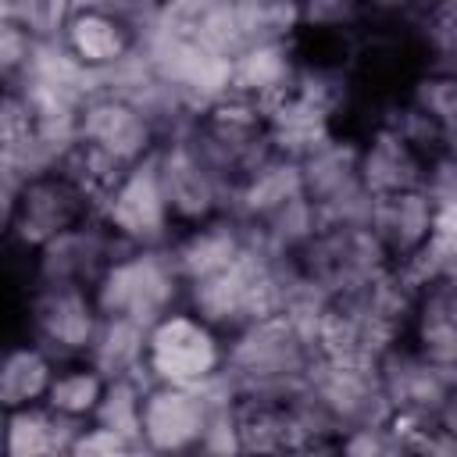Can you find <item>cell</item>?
<instances>
[{"label": "cell", "instance_id": "cell-1", "mask_svg": "<svg viewBox=\"0 0 457 457\" xmlns=\"http://www.w3.org/2000/svg\"><path fill=\"white\" fill-rule=\"evenodd\" d=\"M225 346V375L236 382L239 396L289 400L307 386V371L318 357L314 339L282 311L243 325Z\"/></svg>", "mask_w": 457, "mask_h": 457}, {"label": "cell", "instance_id": "cell-2", "mask_svg": "<svg viewBox=\"0 0 457 457\" xmlns=\"http://www.w3.org/2000/svg\"><path fill=\"white\" fill-rule=\"evenodd\" d=\"M100 314L132 318L154 325L168 311L186 303V282L168 253V246H129L93 286Z\"/></svg>", "mask_w": 457, "mask_h": 457}, {"label": "cell", "instance_id": "cell-3", "mask_svg": "<svg viewBox=\"0 0 457 457\" xmlns=\"http://www.w3.org/2000/svg\"><path fill=\"white\" fill-rule=\"evenodd\" d=\"M96 218V204L61 168L25 179L14 196L4 200V225L14 253H36L46 239Z\"/></svg>", "mask_w": 457, "mask_h": 457}, {"label": "cell", "instance_id": "cell-4", "mask_svg": "<svg viewBox=\"0 0 457 457\" xmlns=\"http://www.w3.org/2000/svg\"><path fill=\"white\" fill-rule=\"evenodd\" d=\"M228 339L193 307H175L150 325L146 375L168 386H207L225 371Z\"/></svg>", "mask_w": 457, "mask_h": 457}, {"label": "cell", "instance_id": "cell-5", "mask_svg": "<svg viewBox=\"0 0 457 457\" xmlns=\"http://www.w3.org/2000/svg\"><path fill=\"white\" fill-rule=\"evenodd\" d=\"M154 164L175 214V225H196L214 214H232V179L204 154L189 129L168 136L154 150Z\"/></svg>", "mask_w": 457, "mask_h": 457}, {"label": "cell", "instance_id": "cell-6", "mask_svg": "<svg viewBox=\"0 0 457 457\" xmlns=\"http://www.w3.org/2000/svg\"><path fill=\"white\" fill-rule=\"evenodd\" d=\"M25 336L46 346L57 361H79L100 325L93 286L79 282H29L25 286Z\"/></svg>", "mask_w": 457, "mask_h": 457}, {"label": "cell", "instance_id": "cell-7", "mask_svg": "<svg viewBox=\"0 0 457 457\" xmlns=\"http://www.w3.org/2000/svg\"><path fill=\"white\" fill-rule=\"evenodd\" d=\"M293 257L303 278L325 296L364 289L389 268V257L368 225H321L314 239Z\"/></svg>", "mask_w": 457, "mask_h": 457}, {"label": "cell", "instance_id": "cell-8", "mask_svg": "<svg viewBox=\"0 0 457 457\" xmlns=\"http://www.w3.org/2000/svg\"><path fill=\"white\" fill-rule=\"evenodd\" d=\"M125 246H168L179 232L175 214L168 207L154 154L139 164H132L121 182L111 189L96 214Z\"/></svg>", "mask_w": 457, "mask_h": 457}, {"label": "cell", "instance_id": "cell-9", "mask_svg": "<svg viewBox=\"0 0 457 457\" xmlns=\"http://www.w3.org/2000/svg\"><path fill=\"white\" fill-rule=\"evenodd\" d=\"M129 250L100 218H89L54 239H46L36 253L25 257V286L29 282H79L96 286L100 275L111 268V261Z\"/></svg>", "mask_w": 457, "mask_h": 457}, {"label": "cell", "instance_id": "cell-10", "mask_svg": "<svg viewBox=\"0 0 457 457\" xmlns=\"http://www.w3.org/2000/svg\"><path fill=\"white\" fill-rule=\"evenodd\" d=\"M214 407L218 403L207 396L204 386L150 382L143 396V450L146 453L200 450Z\"/></svg>", "mask_w": 457, "mask_h": 457}, {"label": "cell", "instance_id": "cell-11", "mask_svg": "<svg viewBox=\"0 0 457 457\" xmlns=\"http://www.w3.org/2000/svg\"><path fill=\"white\" fill-rule=\"evenodd\" d=\"M375 368H378V382H382V393L393 414H411L425 421H436L443 400L457 386V368L428 361L407 339L389 346Z\"/></svg>", "mask_w": 457, "mask_h": 457}, {"label": "cell", "instance_id": "cell-12", "mask_svg": "<svg viewBox=\"0 0 457 457\" xmlns=\"http://www.w3.org/2000/svg\"><path fill=\"white\" fill-rule=\"evenodd\" d=\"M79 139L100 146L121 164H139L157 150L161 132L132 100L114 93H93L79 111Z\"/></svg>", "mask_w": 457, "mask_h": 457}, {"label": "cell", "instance_id": "cell-13", "mask_svg": "<svg viewBox=\"0 0 457 457\" xmlns=\"http://www.w3.org/2000/svg\"><path fill=\"white\" fill-rule=\"evenodd\" d=\"M357 168L371 196L425 189L428 157L418 154L389 121H375L357 136Z\"/></svg>", "mask_w": 457, "mask_h": 457}, {"label": "cell", "instance_id": "cell-14", "mask_svg": "<svg viewBox=\"0 0 457 457\" xmlns=\"http://www.w3.org/2000/svg\"><path fill=\"white\" fill-rule=\"evenodd\" d=\"M250 243V228L243 218L236 214H214L207 221H196V225H186L171 236L168 243V253L186 282V289L193 282H204L218 271H225Z\"/></svg>", "mask_w": 457, "mask_h": 457}, {"label": "cell", "instance_id": "cell-15", "mask_svg": "<svg viewBox=\"0 0 457 457\" xmlns=\"http://www.w3.org/2000/svg\"><path fill=\"white\" fill-rule=\"evenodd\" d=\"M264 121H268V139L275 143V150L289 154L296 161L303 154H311L318 143H325L328 136L343 132L339 111L300 86H293V93H286L278 104H271L264 111Z\"/></svg>", "mask_w": 457, "mask_h": 457}, {"label": "cell", "instance_id": "cell-16", "mask_svg": "<svg viewBox=\"0 0 457 457\" xmlns=\"http://www.w3.org/2000/svg\"><path fill=\"white\" fill-rule=\"evenodd\" d=\"M432 196L425 189H407V193H389L375 196L368 228L375 232L378 246L386 250L389 264L411 261L432 236Z\"/></svg>", "mask_w": 457, "mask_h": 457}, {"label": "cell", "instance_id": "cell-17", "mask_svg": "<svg viewBox=\"0 0 457 457\" xmlns=\"http://www.w3.org/2000/svg\"><path fill=\"white\" fill-rule=\"evenodd\" d=\"M61 43L93 75L111 71L114 64H121L129 54L139 50V36H136V29L129 21H121V18H114V14L100 11V7H89V4H75Z\"/></svg>", "mask_w": 457, "mask_h": 457}, {"label": "cell", "instance_id": "cell-18", "mask_svg": "<svg viewBox=\"0 0 457 457\" xmlns=\"http://www.w3.org/2000/svg\"><path fill=\"white\" fill-rule=\"evenodd\" d=\"M300 75L296 39L293 43H253L232 57V93L253 100L261 111L293 93Z\"/></svg>", "mask_w": 457, "mask_h": 457}, {"label": "cell", "instance_id": "cell-19", "mask_svg": "<svg viewBox=\"0 0 457 457\" xmlns=\"http://www.w3.org/2000/svg\"><path fill=\"white\" fill-rule=\"evenodd\" d=\"M303 193V175H300V161L289 154L271 150L261 164H253L232 193V214L243 218L246 225L268 218L271 211H278L282 204H289L293 196Z\"/></svg>", "mask_w": 457, "mask_h": 457}, {"label": "cell", "instance_id": "cell-20", "mask_svg": "<svg viewBox=\"0 0 457 457\" xmlns=\"http://www.w3.org/2000/svg\"><path fill=\"white\" fill-rule=\"evenodd\" d=\"M236 432L243 453H282L296 450V428L289 400L282 396H239L236 400Z\"/></svg>", "mask_w": 457, "mask_h": 457}, {"label": "cell", "instance_id": "cell-21", "mask_svg": "<svg viewBox=\"0 0 457 457\" xmlns=\"http://www.w3.org/2000/svg\"><path fill=\"white\" fill-rule=\"evenodd\" d=\"M57 357L39 346L36 339H21L7 350L4 364H0V403L4 411L11 407H25V403H43L50 393V382L57 375Z\"/></svg>", "mask_w": 457, "mask_h": 457}, {"label": "cell", "instance_id": "cell-22", "mask_svg": "<svg viewBox=\"0 0 457 457\" xmlns=\"http://www.w3.org/2000/svg\"><path fill=\"white\" fill-rule=\"evenodd\" d=\"M146 336H150V325L132 321V318H118V314H104L96 325V336L89 343L86 361L93 368H100L107 378L146 375Z\"/></svg>", "mask_w": 457, "mask_h": 457}, {"label": "cell", "instance_id": "cell-23", "mask_svg": "<svg viewBox=\"0 0 457 457\" xmlns=\"http://www.w3.org/2000/svg\"><path fill=\"white\" fill-rule=\"evenodd\" d=\"M107 389V375L100 368H93L86 357L79 361H61L57 364V375L50 382V393H46V407L64 414V418H79V421H93L96 414V403Z\"/></svg>", "mask_w": 457, "mask_h": 457}, {"label": "cell", "instance_id": "cell-24", "mask_svg": "<svg viewBox=\"0 0 457 457\" xmlns=\"http://www.w3.org/2000/svg\"><path fill=\"white\" fill-rule=\"evenodd\" d=\"M243 46L253 43H293L303 32L300 0H232Z\"/></svg>", "mask_w": 457, "mask_h": 457}, {"label": "cell", "instance_id": "cell-25", "mask_svg": "<svg viewBox=\"0 0 457 457\" xmlns=\"http://www.w3.org/2000/svg\"><path fill=\"white\" fill-rule=\"evenodd\" d=\"M150 378L146 375H121V378H107V389L96 403L93 421L107 425L121 436H129L139 450H143V396H146Z\"/></svg>", "mask_w": 457, "mask_h": 457}, {"label": "cell", "instance_id": "cell-26", "mask_svg": "<svg viewBox=\"0 0 457 457\" xmlns=\"http://www.w3.org/2000/svg\"><path fill=\"white\" fill-rule=\"evenodd\" d=\"M57 446V414L46 403L7 411V457H50Z\"/></svg>", "mask_w": 457, "mask_h": 457}, {"label": "cell", "instance_id": "cell-27", "mask_svg": "<svg viewBox=\"0 0 457 457\" xmlns=\"http://www.w3.org/2000/svg\"><path fill=\"white\" fill-rule=\"evenodd\" d=\"M403 96L439 121V129L446 132V150H450L457 143V71L428 64L411 79Z\"/></svg>", "mask_w": 457, "mask_h": 457}, {"label": "cell", "instance_id": "cell-28", "mask_svg": "<svg viewBox=\"0 0 457 457\" xmlns=\"http://www.w3.org/2000/svg\"><path fill=\"white\" fill-rule=\"evenodd\" d=\"M75 0H0V18L21 25L36 43L61 39Z\"/></svg>", "mask_w": 457, "mask_h": 457}, {"label": "cell", "instance_id": "cell-29", "mask_svg": "<svg viewBox=\"0 0 457 457\" xmlns=\"http://www.w3.org/2000/svg\"><path fill=\"white\" fill-rule=\"evenodd\" d=\"M303 29L321 32H357L368 21L364 0H300Z\"/></svg>", "mask_w": 457, "mask_h": 457}, {"label": "cell", "instance_id": "cell-30", "mask_svg": "<svg viewBox=\"0 0 457 457\" xmlns=\"http://www.w3.org/2000/svg\"><path fill=\"white\" fill-rule=\"evenodd\" d=\"M32 50H36V39L21 25L0 18V71H4V82L18 79L25 71Z\"/></svg>", "mask_w": 457, "mask_h": 457}, {"label": "cell", "instance_id": "cell-31", "mask_svg": "<svg viewBox=\"0 0 457 457\" xmlns=\"http://www.w3.org/2000/svg\"><path fill=\"white\" fill-rule=\"evenodd\" d=\"M132 450H139V446H136L129 436H121V432L107 428V425L89 421V425L82 428V436L75 439L71 457H111V453H132Z\"/></svg>", "mask_w": 457, "mask_h": 457}, {"label": "cell", "instance_id": "cell-32", "mask_svg": "<svg viewBox=\"0 0 457 457\" xmlns=\"http://www.w3.org/2000/svg\"><path fill=\"white\" fill-rule=\"evenodd\" d=\"M436 421H439V428H443L446 436H453V439H457V386H453V389H450V396L443 400V407H439Z\"/></svg>", "mask_w": 457, "mask_h": 457}, {"label": "cell", "instance_id": "cell-33", "mask_svg": "<svg viewBox=\"0 0 457 457\" xmlns=\"http://www.w3.org/2000/svg\"><path fill=\"white\" fill-rule=\"evenodd\" d=\"M450 318H453V328H457V278H450Z\"/></svg>", "mask_w": 457, "mask_h": 457}, {"label": "cell", "instance_id": "cell-34", "mask_svg": "<svg viewBox=\"0 0 457 457\" xmlns=\"http://www.w3.org/2000/svg\"><path fill=\"white\" fill-rule=\"evenodd\" d=\"M75 4H79V0H75Z\"/></svg>", "mask_w": 457, "mask_h": 457}]
</instances>
